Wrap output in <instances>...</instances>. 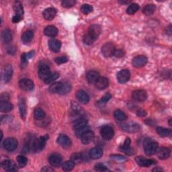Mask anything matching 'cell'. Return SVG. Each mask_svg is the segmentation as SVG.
Segmentation results:
<instances>
[{
    "mask_svg": "<svg viewBox=\"0 0 172 172\" xmlns=\"http://www.w3.org/2000/svg\"><path fill=\"white\" fill-rule=\"evenodd\" d=\"M101 32H102V29H101V27L99 25L93 24L90 26L87 32L83 37V42L87 45H92L98 39Z\"/></svg>",
    "mask_w": 172,
    "mask_h": 172,
    "instance_id": "cell-1",
    "label": "cell"
},
{
    "mask_svg": "<svg viewBox=\"0 0 172 172\" xmlns=\"http://www.w3.org/2000/svg\"><path fill=\"white\" fill-rule=\"evenodd\" d=\"M48 139V136L45 135L38 139H34L31 143V150L34 152L41 151L45 148L47 141Z\"/></svg>",
    "mask_w": 172,
    "mask_h": 172,
    "instance_id": "cell-2",
    "label": "cell"
},
{
    "mask_svg": "<svg viewBox=\"0 0 172 172\" xmlns=\"http://www.w3.org/2000/svg\"><path fill=\"white\" fill-rule=\"evenodd\" d=\"M158 149V143L153 141L151 139H147L144 141L145 153L148 156H151L157 153Z\"/></svg>",
    "mask_w": 172,
    "mask_h": 172,
    "instance_id": "cell-3",
    "label": "cell"
},
{
    "mask_svg": "<svg viewBox=\"0 0 172 172\" xmlns=\"http://www.w3.org/2000/svg\"><path fill=\"white\" fill-rule=\"evenodd\" d=\"M3 147L8 152H12L15 151L17 149V145H18V143L17 140L13 138V137H9L4 140L3 143Z\"/></svg>",
    "mask_w": 172,
    "mask_h": 172,
    "instance_id": "cell-4",
    "label": "cell"
},
{
    "mask_svg": "<svg viewBox=\"0 0 172 172\" xmlns=\"http://www.w3.org/2000/svg\"><path fill=\"white\" fill-rule=\"evenodd\" d=\"M122 129L127 132V133H137L140 130V125L136 122H130L129 123H126L122 125Z\"/></svg>",
    "mask_w": 172,
    "mask_h": 172,
    "instance_id": "cell-5",
    "label": "cell"
},
{
    "mask_svg": "<svg viewBox=\"0 0 172 172\" xmlns=\"http://www.w3.org/2000/svg\"><path fill=\"white\" fill-rule=\"evenodd\" d=\"M116 51L115 45L112 42H106L102 47V53L105 57H110L114 55Z\"/></svg>",
    "mask_w": 172,
    "mask_h": 172,
    "instance_id": "cell-6",
    "label": "cell"
},
{
    "mask_svg": "<svg viewBox=\"0 0 172 172\" xmlns=\"http://www.w3.org/2000/svg\"><path fill=\"white\" fill-rule=\"evenodd\" d=\"M19 87L25 91H31L34 88V83L31 79H22L19 81Z\"/></svg>",
    "mask_w": 172,
    "mask_h": 172,
    "instance_id": "cell-7",
    "label": "cell"
},
{
    "mask_svg": "<svg viewBox=\"0 0 172 172\" xmlns=\"http://www.w3.org/2000/svg\"><path fill=\"white\" fill-rule=\"evenodd\" d=\"M50 68L47 65H42L38 69V76L42 81H45L47 79L51 76Z\"/></svg>",
    "mask_w": 172,
    "mask_h": 172,
    "instance_id": "cell-8",
    "label": "cell"
},
{
    "mask_svg": "<svg viewBox=\"0 0 172 172\" xmlns=\"http://www.w3.org/2000/svg\"><path fill=\"white\" fill-rule=\"evenodd\" d=\"M100 134L102 135V138L105 140H110L113 138L114 132L111 126L106 125L102 127V129H101L100 130Z\"/></svg>",
    "mask_w": 172,
    "mask_h": 172,
    "instance_id": "cell-9",
    "label": "cell"
},
{
    "mask_svg": "<svg viewBox=\"0 0 172 172\" xmlns=\"http://www.w3.org/2000/svg\"><path fill=\"white\" fill-rule=\"evenodd\" d=\"M135 161L140 167H148L153 164H156V161L154 160H151V159H147L141 156H138L135 158Z\"/></svg>",
    "mask_w": 172,
    "mask_h": 172,
    "instance_id": "cell-10",
    "label": "cell"
},
{
    "mask_svg": "<svg viewBox=\"0 0 172 172\" xmlns=\"http://www.w3.org/2000/svg\"><path fill=\"white\" fill-rule=\"evenodd\" d=\"M133 98L137 102H144L147 98V92L143 90H137L133 91L132 94Z\"/></svg>",
    "mask_w": 172,
    "mask_h": 172,
    "instance_id": "cell-11",
    "label": "cell"
},
{
    "mask_svg": "<svg viewBox=\"0 0 172 172\" xmlns=\"http://www.w3.org/2000/svg\"><path fill=\"white\" fill-rule=\"evenodd\" d=\"M130 78V73L129 70L123 69L119 71L117 74L118 81L120 83H125L129 81Z\"/></svg>",
    "mask_w": 172,
    "mask_h": 172,
    "instance_id": "cell-12",
    "label": "cell"
},
{
    "mask_svg": "<svg viewBox=\"0 0 172 172\" xmlns=\"http://www.w3.org/2000/svg\"><path fill=\"white\" fill-rule=\"evenodd\" d=\"M57 143L63 148L67 149L71 145V141L67 135L61 134L57 138Z\"/></svg>",
    "mask_w": 172,
    "mask_h": 172,
    "instance_id": "cell-13",
    "label": "cell"
},
{
    "mask_svg": "<svg viewBox=\"0 0 172 172\" xmlns=\"http://www.w3.org/2000/svg\"><path fill=\"white\" fill-rule=\"evenodd\" d=\"M13 75V68L12 66L10 64L6 65L3 69V79L5 83L10 82V81L12 79Z\"/></svg>",
    "mask_w": 172,
    "mask_h": 172,
    "instance_id": "cell-14",
    "label": "cell"
},
{
    "mask_svg": "<svg viewBox=\"0 0 172 172\" xmlns=\"http://www.w3.org/2000/svg\"><path fill=\"white\" fill-rule=\"evenodd\" d=\"M147 58L143 55H139L135 57L133 60V65L136 68L142 67L147 64Z\"/></svg>",
    "mask_w": 172,
    "mask_h": 172,
    "instance_id": "cell-15",
    "label": "cell"
},
{
    "mask_svg": "<svg viewBox=\"0 0 172 172\" xmlns=\"http://www.w3.org/2000/svg\"><path fill=\"white\" fill-rule=\"evenodd\" d=\"M76 98L81 104H87L90 102V96L85 91L79 90L76 94Z\"/></svg>",
    "mask_w": 172,
    "mask_h": 172,
    "instance_id": "cell-16",
    "label": "cell"
},
{
    "mask_svg": "<svg viewBox=\"0 0 172 172\" xmlns=\"http://www.w3.org/2000/svg\"><path fill=\"white\" fill-rule=\"evenodd\" d=\"M95 86L97 89L102 90L106 88L109 85V81L107 78L104 77H100L95 82Z\"/></svg>",
    "mask_w": 172,
    "mask_h": 172,
    "instance_id": "cell-17",
    "label": "cell"
},
{
    "mask_svg": "<svg viewBox=\"0 0 172 172\" xmlns=\"http://www.w3.org/2000/svg\"><path fill=\"white\" fill-rule=\"evenodd\" d=\"M120 150H121V151L125 153L128 155H133L134 151H133V148L130 147V139L129 138H127L125 140L124 144H123L120 147Z\"/></svg>",
    "mask_w": 172,
    "mask_h": 172,
    "instance_id": "cell-18",
    "label": "cell"
},
{
    "mask_svg": "<svg viewBox=\"0 0 172 172\" xmlns=\"http://www.w3.org/2000/svg\"><path fill=\"white\" fill-rule=\"evenodd\" d=\"M57 14V10L53 7H48L44 10L42 13V16L44 18L47 20H52L55 18Z\"/></svg>",
    "mask_w": 172,
    "mask_h": 172,
    "instance_id": "cell-19",
    "label": "cell"
},
{
    "mask_svg": "<svg viewBox=\"0 0 172 172\" xmlns=\"http://www.w3.org/2000/svg\"><path fill=\"white\" fill-rule=\"evenodd\" d=\"M89 155L90 158L93 159V160H98L103 155V151L102 148L99 147L92 148L89 152Z\"/></svg>",
    "mask_w": 172,
    "mask_h": 172,
    "instance_id": "cell-20",
    "label": "cell"
},
{
    "mask_svg": "<svg viewBox=\"0 0 172 172\" xmlns=\"http://www.w3.org/2000/svg\"><path fill=\"white\" fill-rule=\"evenodd\" d=\"M48 161H49L50 164L52 167H58L63 161V159L61 157V155H58V154H53V155H51L48 159Z\"/></svg>",
    "mask_w": 172,
    "mask_h": 172,
    "instance_id": "cell-21",
    "label": "cell"
},
{
    "mask_svg": "<svg viewBox=\"0 0 172 172\" xmlns=\"http://www.w3.org/2000/svg\"><path fill=\"white\" fill-rule=\"evenodd\" d=\"M48 47L52 52H58L61 49V42L55 38H51L48 41Z\"/></svg>",
    "mask_w": 172,
    "mask_h": 172,
    "instance_id": "cell-22",
    "label": "cell"
},
{
    "mask_svg": "<svg viewBox=\"0 0 172 172\" xmlns=\"http://www.w3.org/2000/svg\"><path fill=\"white\" fill-rule=\"evenodd\" d=\"M2 167L7 171H17V167L15 163L12 160H4L2 163Z\"/></svg>",
    "mask_w": 172,
    "mask_h": 172,
    "instance_id": "cell-23",
    "label": "cell"
},
{
    "mask_svg": "<svg viewBox=\"0 0 172 172\" xmlns=\"http://www.w3.org/2000/svg\"><path fill=\"white\" fill-rule=\"evenodd\" d=\"M80 138H81L82 143L86 145L90 144V143L92 142V141H93L94 139V133L91 130H89L87 132H86V133L83 134Z\"/></svg>",
    "mask_w": 172,
    "mask_h": 172,
    "instance_id": "cell-24",
    "label": "cell"
},
{
    "mask_svg": "<svg viewBox=\"0 0 172 172\" xmlns=\"http://www.w3.org/2000/svg\"><path fill=\"white\" fill-rule=\"evenodd\" d=\"M157 152L158 157L161 160H167V159H168L170 156V153H171L170 149L164 147H162L157 149Z\"/></svg>",
    "mask_w": 172,
    "mask_h": 172,
    "instance_id": "cell-25",
    "label": "cell"
},
{
    "mask_svg": "<svg viewBox=\"0 0 172 172\" xmlns=\"http://www.w3.org/2000/svg\"><path fill=\"white\" fill-rule=\"evenodd\" d=\"M18 106H19V110L21 118L25 120L26 117V100L22 97H20L18 101Z\"/></svg>",
    "mask_w": 172,
    "mask_h": 172,
    "instance_id": "cell-26",
    "label": "cell"
},
{
    "mask_svg": "<svg viewBox=\"0 0 172 172\" xmlns=\"http://www.w3.org/2000/svg\"><path fill=\"white\" fill-rule=\"evenodd\" d=\"M44 33L47 37H55L58 34V29L54 26H48L45 28Z\"/></svg>",
    "mask_w": 172,
    "mask_h": 172,
    "instance_id": "cell-27",
    "label": "cell"
},
{
    "mask_svg": "<svg viewBox=\"0 0 172 172\" xmlns=\"http://www.w3.org/2000/svg\"><path fill=\"white\" fill-rule=\"evenodd\" d=\"M99 77L100 74L96 71H90L86 75V79L90 83H95Z\"/></svg>",
    "mask_w": 172,
    "mask_h": 172,
    "instance_id": "cell-28",
    "label": "cell"
},
{
    "mask_svg": "<svg viewBox=\"0 0 172 172\" xmlns=\"http://www.w3.org/2000/svg\"><path fill=\"white\" fill-rule=\"evenodd\" d=\"M63 86V83L62 82H55L49 87V91L52 94L60 93Z\"/></svg>",
    "mask_w": 172,
    "mask_h": 172,
    "instance_id": "cell-29",
    "label": "cell"
},
{
    "mask_svg": "<svg viewBox=\"0 0 172 172\" xmlns=\"http://www.w3.org/2000/svg\"><path fill=\"white\" fill-rule=\"evenodd\" d=\"M34 38V32L32 30H26V32L22 36V41L25 44H28L32 41V40Z\"/></svg>",
    "mask_w": 172,
    "mask_h": 172,
    "instance_id": "cell-30",
    "label": "cell"
},
{
    "mask_svg": "<svg viewBox=\"0 0 172 172\" xmlns=\"http://www.w3.org/2000/svg\"><path fill=\"white\" fill-rule=\"evenodd\" d=\"M2 39L4 43H9L12 41V35L9 29L3 30L2 32Z\"/></svg>",
    "mask_w": 172,
    "mask_h": 172,
    "instance_id": "cell-31",
    "label": "cell"
},
{
    "mask_svg": "<svg viewBox=\"0 0 172 172\" xmlns=\"http://www.w3.org/2000/svg\"><path fill=\"white\" fill-rule=\"evenodd\" d=\"M111 98H112L111 94L109 93L106 94L102 98L97 102V103H96L97 106H98V108H102L103 106H104L106 104V103L108 102V101L111 99Z\"/></svg>",
    "mask_w": 172,
    "mask_h": 172,
    "instance_id": "cell-32",
    "label": "cell"
},
{
    "mask_svg": "<svg viewBox=\"0 0 172 172\" xmlns=\"http://www.w3.org/2000/svg\"><path fill=\"white\" fill-rule=\"evenodd\" d=\"M157 133L162 137H167L171 135V130L170 129H165L164 127L158 126L156 129Z\"/></svg>",
    "mask_w": 172,
    "mask_h": 172,
    "instance_id": "cell-33",
    "label": "cell"
},
{
    "mask_svg": "<svg viewBox=\"0 0 172 172\" xmlns=\"http://www.w3.org/2000/svg\"><path fill=\"white\" fill-rule=\"evenodd\" d=\"M14 10L15 12V14L16 15H18L20 16H23L24 15V8L22 6V4L20 2H16L14 4Z\"/></svg>",
    "mask_w": 172,
    "mask_h": 172,
    "instance_id": "cell-34",
    "label": "cell"
},
{
    "mask_svg": "<svg viewBox=\"0 0 172 172\" xmlns=\"http://www.w3.org/2000/svg\"><path fill=\"white\" fill-rule=\"evenodd\" d=\"M34 118L38 120H42L45 119L46 116V113L44 110L40 108H37L34 110Z\"/></svg>",
    "mask_w": 172,
    "mask_h": 172,
    "instance_id": "cell-35",
    "label": "cell"
},
{
    "mask_svg": "<svg viewBox=\"0 0 172 172\" xmlns=\"http://www.w3.org/2000/svg\"><path fill=\"white\" fill-rule=\"evenodd\" d=\"M13 108H14V106L10 102H6L0 103V111L2 112H10L11 110H13Z\"/></svg>",
    "mask_w": 172,
    "mask_h": 172,
    "instance_id": "cell-36",
    "label": "cell"
},
{
    "mask_svg": "<svg viewBox=\"0 0 172 172\" xmlns=\"http://www.w3.org/2000/svg\"><path fill=\"white\" fill-rule=\"evenodd\" d=\"M155 10V6L153 4H147L143 9V12L145 15L147 16H151L153 14Z\"/></svg>",
    "mask_w": 172,
    "mask_h": 172,
    "instance_id": "cell-37",
    "label": "cell"
},
{
    "mask_svg": "<svg viewBox=\"0 0 172 172\" xmlns=\"http://www.w3.org/2000/svg\"><path fill=\"white\" fill-rule=\"evenodd\" d=\"M114 118L118 121H125L127 119V116L126 115V114L120 110H115L114 112Z\"/></svg>",
    "mask_w": 172,
    "mask_h": 172,
    "instance_id": "cell-38",
    "label": "cell"
},
{
    "mask_svg": "<svg viewBox=\"0 0 172 172\" xmlns=\"http://www.w3.org/2000/svg\"><path fill=\"white\" fill-rule=\"evenodd\" d=\"M86 125H87V120L85 118H81L75 122L73 125V129L74 130H77L79 129V128L83 127Z\"/></svg>",
    "mask_w": 172,
    "mask_h": 172,
    "instance_id": "cell-39",
    "label": "cell"
},
{
    "mask_svg": "<svg viewBox=\"0 0 172 172\" xmlns=\"http://www.w3.org/2000/svg\"><path fill=\"white\" fill-rule=\"evenodd\" d=\"M139 6L136 3H132L126 9V13L129 15H133L139 10Z\"/></svg>",
    "mask_w": 172,
    "mask_h": 172,
    "instance_id": "cell-40",
    "label": "cell"
},
{
    "mask_svg": "<svg viewBox=\"0 0 172 172\" xmlns=\"http://www.w3.org/2000/svg\"><path fill=\"white\" fill-rule=\"evenodd\" d=\"M89 130H90V126L87 125L83 127L79 128V129L77 130H75L74 131H75V134H76V135L77 136V137H81V136L84 134L86 132H87Z\"/></svg>",
    "mask_w": 172,
    "mask_h": 172,
    "instance_id": "cell-41",
    "label": "cell"
},
{
    "mask_svg": "<svg viewBox=\"0 0 172 172\" xmlns=\"http://www.w3.org/2000/svg\"><path fill=\"white\" fill-rule=\"evenodd\" d=\"M83 157L80 153H73L71 157V161H72L75 164H79L82 161Z\"/></svg>",
    "mask_w": 172,
    "mask_h": 172,
    "instance_id": "cell-42",
    "label": "cell"
},
{
    "mask_svg": "<svg viewBox=\"0 0 172 172\" xmlns=\"http://www.w3.org/2000/svg\"><path fill=\"white\" fill-rule=\"evenodd\" d=\"M75 167V164L72 161H67L63 163L62 165V168L64 171H71Z\"/></svg>",
    "mask_w": 172,
    "mask_h": 172,
    "instance_id": "cell-43",
    "label": "cell"
},
{
    "mask_svg": "<svg viewBox=\"0 0 172 172\" xmlns=\"http://www.w3.org/2000/svg\"><path fill=\"white\" fill-rule=\"evenodd\" d=\"M17 162L20 167H24L27 165L28 160L27 158L23 155H18L17 157Z\"/></svg>",
    "mask_w": 172,
    "mask_h": 172,
    "instance_id": "cell-44",
    "label": "cell"
},
{
    "mask_svg": "<svg viewBox=\"0 0 172 172\" xmlns=\"http://www.w3.org/2000/svg\"><path fill=\"white\" fill-rule=\"evenodd\" d=\"M92 11H93V7L89 5V4H84L81 7V12L85 15L90 14Z\"/></svg>",
    "mask_w": 172,
    "mask_h": 172,
    "instance_id": "cell-45",
    "label": "cell"
},
{
    "mask_svg": "<svg viewBox=\"0 0 172 172\" xmlns=\"http://www.w3.org/2000/svg\"><path fill=\"white\" fill-rule=\"evenodd\" d=\"M71 90V86L70 83H63V86L62 90L60 91V94L61 95H65L68 94L69 92Z\"/></svg>",
    "mask_w": 172,
    "mask_h": 172,
    "instance_id": "cell-46",
    "label": "cell"
},
{
    "mask_svg": "<svg viewBox=\"0 0 172 172\" xmlns=\"http://www.w3.org/2000/svg\"><path fill=\"white\" fill-rule=\"evenodd\" d=\"M94 169L97 171H100V172H106L108 171L109 170L106 167L104 164H100V163H98L95 165L94 166Z\"/></svg>",
    "mask_w": 172,
    "mask_h": 172,
    "instance_id": "cell-47",
    "label": "cell"
},
{
    "mask_svg": "<svg viewBox=\"0 0 172 172\" xmlns=\"http://www.w3.org/2000/svg\"><path fill=\"white\" fill-rule=\"evenodd\" d=\"M76 2L75 0H64V1L62 2L61 4H62L63 7H67L69 8L73 7L75 4H76Z\"/></svg>",
    "mask_w": 172,
    "mask_h": 172,
    "instance_id": "cell-48",
    "label": "cell"
},
{
    "mask_svg": "<svg viewBox=\"0 0 172 172\" xmlns=\"http://www.w3.org/2000/svg\"><path fill=\"white\" fill-rule=\"evenodd\" d=\"M59 76V75L57 73H55L53 74H51V76L47 79V80L45 81V83H47V84H50V83H51L52 82H53L54 81L56 80V79H58Z\"/></svg>",
    "mask_w": 172,
    "mask_h": 172,
    "instance_id": "cell-49",
    "label": "cell"
},
{
    "mask_svg": "<svg viewBox=\"0 0 172 172\" xmlns=\"http://www.w3.org/2000/svg\"><path fill=\"white\" fill-rule=\"evenodd\" d=\"M55 63H57L58 65H61V64H63L67 63L68 61V59L67 57H57V58L55 59Z\"/></svg>",
    "mask_w": 172,
    "mask_h": 172,
    "instance_id": "cell-50",
    "label": "cell"
},
{
    "mask_svg": "<svg viewBox=\"0 0 172 172\" xmlns=\"http://www.w3.org/2000/svg\"><path fill=\"white\" fill-rule=\"evenodd\" d=\"M12 118L13 117L10 115H3L1 118V123L2 125H4L10 122L12 120Z\"/></svg>",
    "mask_w": 172,
    "mask_h": 172,
    "instance_id": "cell-51",
    "label": "cell"
},
{
    "mask_svg": "<svg viewBox=\"0 0 172 172\" xmlns=\"http://www.w3.org/2000/svg\"><path fill=\"white\" fill-rule=\"evenodd\" d=\"M110 157H111V158H112L113 160H116V161H118V162H125V161L127 160L125 157L120 155H112Z\"/></svg>",
    "mask_w": 172,
    "mask_h": 172,
    "instance_id": "cell-52",
    "label": "cell"
},
{
    "mask_svg": "<svg viewBox=\"0 0 172 172\" xmlns=\"http://www.w3.org/2000/svg\"><path fill=\"white\" fill-rule=\"evenodd\" d=\"M9 99H10V96H9L8 94H7V93L2 94L1 95V97H0V100H1V102H8Z\"/></svg>",
    "mask_w": 172,
    "mask_h": 172,
    "instance_id": "cell-53",
    "label": "cell"
},
{
    "mask_svg": "<svg viewBox=\"0 0 172 172\" xmlns=\"http://www.w3.org/2000/svg\"><path fill=\"white\" fill-rule=\"evenodd\" d=\"M114 55L116 57H122L125 55V52L122 50H116L114 52Z\"/></svg>",
    "mask_w": 172,
    "mask_h": 172,
    "instance_id": "cell-54",
    "label": "cell"
},
{
    "mask_svg": "<svg viewBox=\"0 0 172 172\" xmlns=\"http://www.w3.org/2000/svg\"><path fill=\"white\" fill-rule=\"evenodd\" d=\"M21 63L23 65H26L28 63V59L26 57V54L23 53L22 55L21 56Z\"/></svg>",
    "mask_w": 172,
    "mask_h": 172,
    "instance_id": "cell-55",
    "label": "cell"
},
{
    "mask_svg": "<svg viewBox=\"0 0 172 172\" xmlns=\"http://www.w3.org/2000/svg\"><path fill=\"white\" fill-rule=\"evenodd\" d=\"M22 19V16H20L15 14L14 16L13 17V18H12V22L14 23H17V22H19Z\"/></svg>",
    "mask_w": 172,
    "mask_h": 172,
    "instance_id": "cell-56",
    "label": "cell"
},
{
    "mask_svg": "<svg viewBox=\"0 0 172 172\" xmlns=\"http://www.w3.org/2000/svg\"><path fill=\"white\" fill-rule=\"evenodd\" d=\"M136 114H137V116L139 117H145V116L147 115V112L145 111V110L140 109L139 110H137V112H136Z\"/></svg>",
    "mask_w": 172,
    "mask_h": 172,
    "instance_id": "cell-57",
    "label": "cell"
},
{
    "mask_svg": "<svg viewBox=\"0 0 172 172\" xmlns=\"http://www.w3.org/2000/svg\"><path fill=\"white\" fill-rule=\"evenodd\" d=\"M16 51V48L14 47H10L7 48V52L10 55H14Z\"/></svg>",
    "mask_w": 172,
    "mask_h": 172,
    "instance_id": "cell-58",
    "label": "cell"
},
{
    "mask_svg": "<svg viewBox=\"0 0 172 172\" xmlns=\"http://www.w3.org/2000/svg\"><path fill=\"white\" fill-rule=\"evenodd\" d=\"M34 55V51H30V52H28V53L26 54V57H27V59H28V60L29 59L32 58V57Z\"/></svg>",
    "mask_w": 172,
    "mask_h": 172,
    "instance_id": "cell-59",
    "label": "cell"
},
{
    "mask_svg": "<svg viewBox=\"0 0 172 172\" xmlns=\"http://www.w3.org/2000/svg\"><path fill=\"white\" fill-rule=\"evenodd\" d=\"M42 171H53L54 170L51 168V167H45L44 168L42 169Z\"/></svg>",
    "mask_w": 172,
    "mask_h": 172,
    "instance_id": "cell-60",
    "label": "cell"
},
{
    "mask_svg": "<svg viewBox=\"0 0 172 172\" xmlns=\"http://www.w3.org/2000/svg\"><path fill=\"white\" fill-rule=\"evenodd\" d=\"M166 30H167V32L166 33L167 34L170 35V36H171V26H169L168 27H167Z\"/></svg>",
    "mask_w": 172,
    "mask_h": 172,
    "instance_id": "cell-61",
    "label": "cell"
},
{
    "mask_svg": "<svg viewBox=\"0 0 172 172\" xmlns=\"http://www.w3.org/2000/svg\"><path fill=\"white\" fill-rule=\"evenodd\" d=\"M118 2L121 4H127V3H129L130 1H119Z\"/></svg>",
    "mask_w": 172,
    "mask_h": 172,
    "instance_id": "cell-62",
    "label": "cell"
},
{
    "mask_svg": "<svg viewBox=\"0 0 172 172\" xmlns=\"http://www.w3.org/2000/svg\"><path fill=\"white\" fill-rule=\"evenodd\" d=\"M162 170L161 168H155L153 170V171H161Z\"/></svg>",
    "mask_w": 172,
    "mask_h": 172,
    "instance_id": "cell-63",
    "label": "cell"
}]
</instances>
